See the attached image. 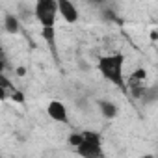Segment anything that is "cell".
Returning a JSON list of instances; mask_svg holds the SVG:
<instances>
[{
    "mask_svg": "<svg viewBox=\"0 0 158 158\" xmlns=\"http://www.w3.org/2000/svg\"><path fill=\"white\" fill-rule=\"evenodd\" d=\"M58 17H61L69 24H74L78 21V17H80V13H78V8L73 2H69V0H58Z\"/></svg>",
    "mask_w": 158,
    "mask_h": 158,
    "instance_id": "cell-4",
    "label": "cell"
},
{
    "mask_svg": "<svg viewBox=\"0 0 158 158\" xmlns=\"http://www.w3.org/2000/svg\"><path fill=\"white\" fill-rule=\"evenodd\" d=\"M139 158H156L154 154H151V152H147V154H143V156H139Z\"/></svg>",
    "mask_w": 158,
    "mask_h": 158,
    "instance_id": "cell-15",
    "label": "cell"
},
{
    "mask_svg": "<svg viewBox=\"0 0 158 158\" xmlns=\"http://www.w3.org/2000/svg\"><path fill=\"white\" fill-rule=\"evenodd\" d=\"M67 141H69V145H71L73 149H74V147H78V143L82 141V136H80V132H74V134H71Z\"/></svg>",
    "mask_w": 158,
    "mask_h": 158,
    "instance_id": "cell-11",
    "label": "cell"
},
{
    "mask_svg": "<svg viewBox=\"0 0 158 158\" xmlns=\"http://www.w3.org/2000/svg\"><path fill=\"white\" fill-rule=\"evenodd\" d=\"M0 58H4V48H2V41H0Z\"/></svg>",
    "mask_w": 158,
    "mask_h": 158,
    "instance_id": "cell-17",
    "label": "cell"
},
{
    "mask_svg": "<svg viewBox=\"0 0 158 158\" xmlns=\"http://www.w3.org/2000/svg\"><path fill=\"white\" fill-rule=\"evenodd\" d=\"M47 115L54 123H67V108L61 101H50L47 106Z\"/></svg>",
    "mask_w": 158,
    "mask_h": 158,
    "instance_id": "cell-5",
    "label": "cell"
},
{
    "mask_svg": "<svg viewBox=\"0 0 158 158\" xmlns=\"http://www.w3.org/2000/svg\"><path fill=\"white\" fill-rule=\"evenodd\" d=\"M17 74H19V76H24V74H26V69H24V67H17Z\"/></svg>",
    "mask_w": 158,
    "mask_h": 158,
    "instance_id": "cell-14",
    "label": "cell"
},
{
    "mask_svg": "<svg viewBox=\"0 0 158 158\" xmlns=\"http://www.w3.org/2000/svg\"><path fill=\"white\" fill-rule=\"evenodd\" d=\"M151 39H152V41H156V30H152V32H151Z\"/></svg>",
    "mask_w": 158,
    "mask_h": 158,
    "instance_id": "cell-16",
    "label": "cell"
},
{
    "mask_svg": "<svg viewBox=\"0 0 158 158\" xmlns=\"http://www.w3.org/2000/svg\"><path fill=\"white\" fill-rule=\"evenodd\" d=\"M10 97V93L6 91V89H2V88H0V101H6Z\"/></svg>",
    "mask_w": 158,
    "mask_h": 158,
    "instance_id": "cell-13",
    "label": "cell"
},
{
    "mask_svg": "<svg viewBox=\"0 0 158 158\" xmlns=\"http://www.w3.org/2000/svg\"><path fill=\"white\" fill-rule=\"evenodd\" d=\"M82 141L74 147V152L80 158H106L102 149V138L97 130H82Z\"/></svg>",
    "mask_w": 158,
    "mask_h": 158,
    "instance_id": "cell-2",
    "label": "cell"
},
{
    "mask_svg": "<svg viewBox=\"0 0 158 158\" xmlns=\"http://www.w3.org/2000/svg\"><path fill=\"white\" fill-rule=\"evenodd\" d=\"M97 104H99V110H101L102 117H106V119H115V117H117V114H119V108H117V104H115L114 101L101 99Z\"/></svg>",
    "mask_w": 158,
    "mask_h": 158,
    "instance_id": "cell-6",
    "label": "cell"
},
{
    "mask_svg": "<svg viewBox=\"0 0 158 158\" xmlns=\"http://www.w3.org/2000/svg\"><path fill=\"white\" fill-rule=\"evenodd\" d=\"M41 35H43V39L47 41V45H48L50 48H54V45H56V30H54V28H43V30H41Z\"/></svg>",
    "mask_w": 158,
    "mask_h": 158,
    "instance_id": "cell-10",
    "label": "cell"
},
{
    "mask_svg": "<svg viewBox=\"0 0 158 158\" xmlns=\"http://www.w3.org/2000/svg\"><path fill=\"white\" fill-rule=\"evenodd\" d=\"M34 17L41 28H54L58 21V0H39L34 4Z\"/></svg>",
    "mask_w": 158,
    "mask_h": 158,
    "instance_id": "cell-3",
    "label": "cell"
},
{
    "mask_svg": "<svg viewBox=\"0 0 158 158\" xmlns=\"http://www.w3.org/2000/svg\"><path fill=\"white\" fill-rule=\"evenodd\" d=\"M147 78V71L143 69V67H139V69H136L130 76H128V86L130 88H139V86H143V80Z\"/></svg>",
    "mask_w": 158,
    "mask_h": 158,
    "instance_id": "cell-8",
    "label": "cell"
},
{
    "mask_svg": "<svg viewBox=\"0 0 158 158\" xmlns=\"http://www.w3.org/2000/svg\"><path fill=\"white\" fill-rule=\"evenodd\" d=\"M4 30L10 32V34H17V32L21 30V23H19V19H17L15 15L8 13V15L4 17Z\"/></svg>",
    "mask_w": 158,
    "mask_h": 158,
    "instance_id": "cell-9",
    "label": "cell"
},
{
    "mask_svg": "<svg viewBox=\"0 0 158 158\" xmlns=\"http://www.w3.org/2000/svg\"><path fill=\"white\" fill-rule=\"evenodd\" d=\"M10 99H13V101H17V102H24V95H23L19 89H15V91L10 95Z\"/></svg>",
    "mask_w": 158,
    "mask_h": 158,
    "instance_id": "cell-12",
    "label": "cell"
},
{
    "mask_svg": "<svg viewBox=\"0 0 158 158\" xmlns=\"http://www.w3.org/2000/svg\"><path fill=\"white\" fill-rule=\"evenodd\" d=\"M4 71H6V61H4V58H0V88H2V89H6L10 95L17 89L15 86H13V82L10 80V78L4 74Z\"/></svg>",
    "mask_w": 158,
    "mask_h": 158,
    "instance_id": "cell-7",
    "label": "cell"
},
{
    "mask_svg": "<svg viewBox=\"0 0 158 158\" xmlns=\"http://www.w3.org/2000/svg\"><path fill=\"white\" fill-rule=\"evenodd\" d=\"M97 71L106 82L114 84L115 88L127 91V80H125V54L123 52H110L104 56H99L97 60Z\"/></svg>",
    "mask_w": 158,
    "mask_h": 158,
    "instance_id": "cell-1",
    "label": "cell"
}]
</instances>
